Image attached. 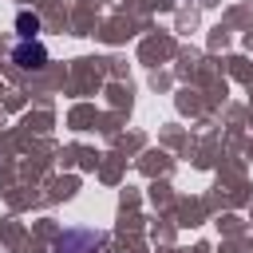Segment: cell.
<instances>
[{
  "label": "cell",
  "instance_id": "6da1fadb",
  "mask_svg": "<svg viewBox=\"0 0 253 253\" xmlns=\"http://www.w3.org/2000/svg\"><path fill=\"white\" fill-rule=\"evenodd\" d=\"M79 245H99V237L95 233H67L59 241V253H79Z\"/></svg>",
  "mask_w": 253,
  "mask_h": 253
}]
</instances>
